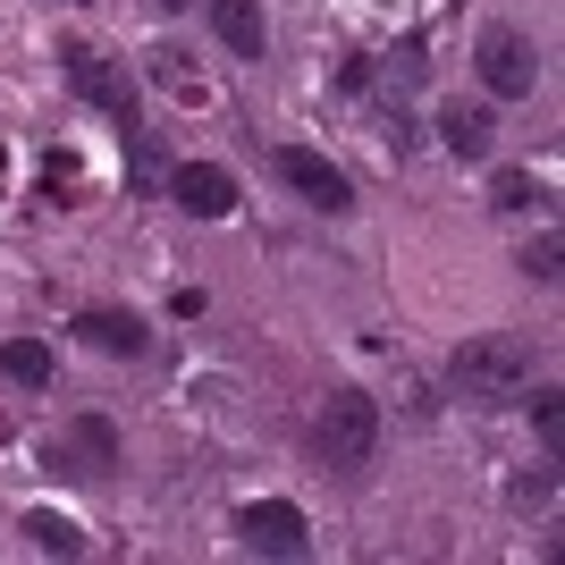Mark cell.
<instances>
[{
    "mask_svg": "<svg viewBox=\"0 0 565 565\" xmlns=\"http://www.w3.org/2000/svg\"><path fill=\"white\" fill-rule=\"evenodd\" d=\"M169 203L194 212V220H228L236 212V178L220 161H178V169H169Z\"/></svg>",
    "mask_w": 565,
    "mask_h": 565,
    "instance_id": "obj_8",
    "label": "cell"
},
{
    "mask_svg": "<svg viewBox=\"0 0 565 565\" xmlns=\"http://www.w3.org/2000/svg\"><path fill=\"white\" fill-rule=\"evenodd\" d=\"M507 498H515V507H548V498H557V465L523 472V481H515V490H507Z\"/></svg>",
    "mask_w": 565,
    "mask_h": 565,
    "instance_id": "obj_16",
    "label": "cell"
},
{
    "mask_svg": "<svg viewBox=\"0 0 565 565\" xmlns=\"http://www.w3.org/2000/svg\"><path fill=\"white\" fill-rule=\"evenodd\" d=\"M0 380H18V388H51V380H60V354H51L43 338H9V347H0Z\"/></svg>",
    "mask_w": 565,
    "mask_h": 565,
    "instance_id": "obj_12",
    "label": "cell"
},
{
    "mask_svg": "<svg viewBox=\"0 0 565 565\" xmlns=\"http://www.w3.org/2000/svg\"><path fill=\"white\" fill-rule=\"evenodd\" d=\"M532 423H541L548 456H557V439H565V405H557V388H541V397H532Z\"/></svg>",
    "mask_w": 565,
    "mask_h": 565,
    "instance_id": "obj_17",
    "label": "cell"
},
{
    "mask_svg": "<svg viewBox=\"0 0 565 565\" xmlns=\"http://www.w3.org/2000/svg\"><path fill=\"white\" fill-rule=\"evenodd\" d=\"M448 380L472 405H515L523 388H532V347H523V338H465Z\"/></svg>",
    "mask_w": 565,
    "mask_h": 565,
    "instance_id": "obj_2",
    "label": "cell"
},
{
    "mask_svg": "<svg viewBox=\"0 0 565 565\" xmlns=\"http://www.w3.org/2000/svg\"><path fill=\"white\" fill-rule=\"evenodd\" d=\"M236 541L262 548V557H305L312 532H305V507H296V498H254V507H236Z\"/></svg>",
    "mask_w": 565,
    "mask_h": 565,
    "instance_id": "obj_5",
    "label": "cell"
},
{
    "mask_svg": "<svg viewBox=\"0 0 565 565\" xmlns=\"http://www.w3.org/2000/svg\"><path fill=\"white\" fill-rule=\"evenodd\" d=\"M490 203H498V212H532V203H541V186H532L523 169H507V178L490 186Z\"/></svg>",
    "mask_w": 565,
    "mask_h": 565,
    "instance_id": "obj_15",
    "label": "cell"
},
{
    "mask_svg": "<svg viewBox=\"0 0 565 565\" xmlns=\"http://www.w3.org/2000/svg\"><path fill=\"white\" fill-rule=\"evenodd\" d=\"M60 68L76 76V94H94L102 110H110L118 127L136 136V118H143V110H136V85H127V76H118V68H110V60H102L94 43H60Z\"/></svg>",
    "mask_w": 565,
    "mask_h": 565,
    "instance_id": "obj_6",
    "label": "cell"
},
{
    "mask_svg": "<svg viewBox=\"0 0 565 565\" xmlns=\"http://www.w3.org/2000/svg\"><path fill=\"white\" fill-rule=\"evenodd\" d=\"M270 178H279V186H296L312 212H347V203H354L347 169H338L330 152H312V143H279V152H270Z\"/></svg>",
    "mask_w": 565,
    "mask_h": 565,
    "instance_id": "obj_4",
    "label": "cell"
},
{
    "mask_svg": "<svg viewBox=\"0 0 565 565\" xmlns=\"http://www.w3.org/2000/svg\"><path fill=\"white\" fill-rule=\"evenodd\" d=\"M439 143H448L456 161H490V143H498V118L481 110V102H448V110H439Z\"/></svg>",
    "mask_w": 565,
    "mask_h": 565,
    "instance_id": "obj_10",
    "label": "cell"
},
{
    "mask_svg": "<svg viewBox=\"0 0 565 565\" xmlns=\"http://www.w3.org/2000/svg\"><path fill=\"white\" fill-rule=\"evenodd\" d=\"M76 338H85V347H94V354H127V363H136V354L152 347V338H143V321H136V312H110V305L76 312Z\"/></svg>",
    "mask_w": 565,
    "mask_h": 565,
    "instance_id": "obj_11",
    "label": "cell"
},
{
    "mask_svg": "<svg viewBox=\"0 0 565 565\" xmlns=\"http://www.w3.org/2000/svg\"><path fill=\"white\" fill-rule=\"evenodd\" d=\"M25 541L43 548V557H85V532H76L68 515H51V507H34V515H25Z\"/></svg>",
    "mask_w": 565,
    "mask_h": 565,
    "instance_id": "obj_13",
    "label": "cell"
},
{
    "mask_svg": "<svg viewBox=\"0 0 565 565\" xmlns=\"http://www.w3.org/2000/svg\"><path fill=\"white\" fill-rule=\"evenodd\" d=\"M472 68H481V85H490L498 102H523L541 85V51H532V34H515V25H481Z\"/></svg>",
    "mask_w": 565,
    "mask_h": 565,
    "instance_id": "obj_3",
    "label": "cell"
},
{
    "mask_svg": "<svg viewBox=\"0 0 565 565\" xmlns=\"http://www.w3.org/2000/svg\"><path fill=\"white\" fill-rule=\"evenodd\" d=\"M312 456L330 472H363L380 456V405L363 388H330L321 414H312Z\"/></svg>",
    "mask_w": 565,
    "mask_h": 565,
    "instance_id": "obj_1",
    "label": "cell"
},
{
    "mask_svg": "<svg viewBox=\"0 0 565 565\" xmlns=\"http://www.w3.org/2000/svg\"><path fill=\"white\" fill-rule=\"evenodd\" d=\"M76 9H85V0H76Z\"/></svg>",
    "mask_w": 565,
    "mask_h": 565,
    "instance_id": "obj_19",
    "label": "cell"
},
{
    "mask_svg": "<svg viewBox=\"0 0 565 565\" xmlns=\"http://www.w3.org/2000/svg\"><path fill=\"white\" fill-rule=\"evenodd\" d=\"M203 18H212V34L236 51V60H262L270 51V25H262V0H203Z\"/></svg>",
    "mask_w": 565,
    "mask_h": 565,
    "instance_id": "obj_9",
    "label": "cell"
},
{
    "mask_svg": "<svg viewBox=\"0 0 565 565\" xmlns=\"http://www.w3.org/2000/svg\"><path fill=\"white\" fill-rule=\"evenodd\" d=\"M152 76H161V85H169L178 102H212V85H203V76L186 68V51H152Z\"/></svg>",
    "mask_w": 565,
    "mask_h": 565,
    "instance_id": "obj_14",
    "label": "cell"
},
{
    "mask_svg": "<svg viewBox=\"0 0 565 565\" xmlns=\"http://www.w3.org/2000/svg\"><path fill=\"white\" fill-rule=\"evenodd\" d=\"M523 279L557 287V236H541V245H523Z\"/></svg>",
    "mask_w": 565,
    "mask_h": 565,
    "instance_id": "obj_18",
    "label": "cell"
},
{
    "mask_svg": "<svg viewBox=\"0 0 565 565\" xmlns=\"http://www.w3.org/2000/svg\"><path fill=\"white\" fill-rule=\"evenodd\" d=\"M110 465H118V423H110V414H76V423L51 439V472H85V481H102Z\"/></svg>",
    "mask_w": 565,
    "mask_h": 565,
    "instance_id": "obj_7",
    "label": "cell"
}]
</instances>
